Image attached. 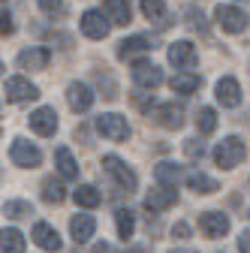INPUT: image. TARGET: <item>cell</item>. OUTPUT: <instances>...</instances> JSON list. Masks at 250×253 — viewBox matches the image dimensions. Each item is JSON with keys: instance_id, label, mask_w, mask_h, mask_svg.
Wrapping results in <instances>:
<instances>
[{"instance_id": "cell-1", "label": "cell", "mask_w": 250, "mask_h": 253, "mask_svg": "<svg viewBox=\"0 0 250 253\" xmlns=\"http://www.w3.org/2000/svg\"><path fill=\"white\" fill-rule=\"evenodd\" d=\"M244 157H247V148H244V142L235 139V136L223 139L220 145L214 148V163L220 166V169H235V166L244 160Z\"/></svg>"}, {"instance_id": "cell-2", "label": "cell", "mask_w": 250, "mask_h": 253, "mask_svg": "<svg viewBox=\"0 0 250 253\" xmlns=\"http://www.w3.org/2000/svg\"><path fill=\"white\" fill-rule=\"evenodd\" d=\"M103 166H106V172L121 184V190H127V193H133V190L139 187V178H136V172L121 160V157H115V154H106L103 157Z\"/></svg>"}, {"instance_id": "cell-3", "label": "cell", "mask_w": 250, "mask_h": 253, "mask_svg": "<svg viewBox=\"0 0 250 253\" xmlns=\"http://www.w3.org/2000/svg\"><path fill=\"white\" fill-rule=\"evenodd\" d=\"M97 130H100L106 139H112V142L130 139V124H127V118H121V115H115V112L97 118Z\"/></svg>"}, {"instance_id": "cell-4", "label": "cell", "mask_w": 250, "mask_h": 253, "mask_svg": "<svg viewBox=\"0 0 250 253\" xmlns=\"http://www.w3.org/2000/svg\"><path fill=\"white\" fill-rule=\"evenodd\" d=\"M133 82L142 87V90H154L163 84V70L157 63H148V60H136L133 63Z\"/></svg>"}, {"instance_id": "cell-5", "label": "cell", "mask_w": 250, "mask_h": 253, "mask_svg": "<svg viewBox=\"0 0 250 253\" xmlns=\"http://www.w3.org/2000/svg\"><path fill=\"white\" fill-rule=\"evenodd\" d=\"M9 157H12V163H15V166H24V169H34V166L42 163L40 148H37V145H30V142H24V139H15V142H12Z\"/></svg>"}, {"instance_id": "cell-6", "label": "cell", "mask_w": 250, "mask_h": 253, "mask_svg": "<svg viewBox=\"0 0 250 253\" xmlns=\"http://www.w3.org/2000/svg\"><path fill=\"white\" fill-rule=\"evenodd\" d=\"M214 18H217V24H220L226 34H241V30L247 27V15L238 6H217Z\"/></svg>"}, {"instance_id": "cell-7", "label": "cell", "mask_w": 250, "mask_h": 253, "mask_svg": "<svg viewBox=\"0 0 250 253\" xmlns=\"http://www.w3.org/2000/svg\"><path fill=\"white\" fill-rule=\"evenodd\" d=\"M30 130L37 136H54L57 130V112L51 106H40L34 115H30Z\"/></svg>"}, {"instance_id": "cell-8", "label": "cell", "mask_w": 250, "mask_h": 253, "mask_svg": "<svg viewBox=\"0 0 250 253\" xmlns=\"http://www.w3.org/2000/svg\"><path fill=\"white\" fill-rule=\"evenodd\" d=\"M6 100L9 103H24V100H37L40 97V90L30 84L27 79H21V76H12V79H6Z\"/></svg>"}, {"instance_id": "cell-9", "label": "cell", "mask_w": 250, "mask_h": 253, "mask_svg": "<svg viewBox=\"0 0 250 253\" xmlns=\"http://www.w3.org/2000/svg\"><path fill=\"white\" fill-rule=\"evenodd\" d=\"M199 229L208 235V238H223L229 232V217L220 214V211H205L199 217Z\"/></svg>"}, {"instance_id": "cell-10", "label": "cell", "mask_w": 250, "mask_h": 253, "mask_svg": "<svg viewBox=\"0 0 250 253\" xmlns=\"http://www.w3.org/2000/svg\"><path fill=\"white\" fill-rule=\"evenodd\" d=\"M82 30L90 40H106L109 37V18L103 12H97V9H87L82 15Z\"/></svg>"}, {"instance_id": "cell-11", "label": "cell", "mask_w": 250, "mask_h": 253, "mask_svg": "<svg viewBox=\"0 0 250 253\" xmlns=\"http://www.w3.org/2000/svg\"><path fill=\"white\" fill-rule=\"evenodd\" d=\"M169 60L175 63V67H181V70H190V67H196V48H193V42H187V40H178V42H172L169 45Z\"/></svg>"}, {"instance_id": "cell-12", "label": "cell", "mask_w": 250, "mask_h": 253, "mask_svg": "<svg viewBox=\"0 0 250 253\" xmlns=\"http://www.w3.org/2000/svg\"><path fill=\"white\" fill-rule=\"evenodd\" d=\"M178 202V190L175 187H160V190H151L145 196V208L154 214V211H166Z\"/></svg>"}, {"instance_id": "cell-13", "label": "cell", "mask_w": 250, "mask_h": 253, "mask_svg": "<svg viewBox=\"0 0 250 253\" xmlns=\"http://www.w3.org/2000/svg\"><path fill=\"white\" fill-rule=\"evenodd\" d=\"M67 103H70V109H73V112H87V109L93 106V93H90V87H87V84L73 82V84L67 87Z\"/></svg>"}, {"instance_id": "cell-14", "label": "cell", "mask_w": 250, "mask_h": 253, "mask_svg": "<svg viewBox=\"0 0 250 253\" xmlns=\"http://www.w3.org/2000/svg\"><path fill=\"white\" fill-rule=\"evenodd\" d=\"M160 121V126H166V130H181V124H184V106L181 103H163L157 109V115H154Z\"/></svg>"}, {"instance_id": "cell-15", "label": "cell", "mask_w": 250, "mask_h": 253, "mask_svg": "<svg viewBox=\"0 0 250 253\" xmlns=\"http://www.w3.org/2000/svg\"><path fill=\"white\" fill-rule=\"evenodd\" d=\"M51 60V51L48 48H27L18 54V67L21 70H45Z\"/></svg>"}, {"instance_id": "cell-16", "label": "cell", "mask_w": 250, "mask_h": 253, "mask_svg": "<svg viewBox=\"0 0 250 253\" xmlns=\"http://www.w3.org/2000/svg\"><path fill=\"white\" fill-rule=\"evenodd\" d=\"M217 100H220L226 109H235L241 103V87H238V82L229 79V76L217 82Z\"/></svg>"}, {"instance_id": "cell-17", "label": "cell", "mask_w": 250, "mask_h": 253, "mask_svg": "<svg viewBox=\"0 0 250 253\" xmlns=\"http://www.w3.org/2000/svg\"><path fill=\"white\" fill-rule=\"evenodd\" d=\"M93 229H97V220H93L90 214H76V217L70 220V232H73L76 244H84V241L93 235Z\"/></svg>"}, {"instance_id": "cell-18", "label": "cell", "mask_w": 250, "mask_h": 253, "mask_svg": "<svg viewBox=\"0 0 250 253\" xmlns=\"http://www.w3.org/2000/svg\"><path fill=\"white\" fill-rule=\"evenodd\" d=\"M34 241L42 247V250H60V235H57V229H51L48 223H37L34 226Z\"/></svg>"}, {"instance_id": "cell-19", "label": "cell", "mask_w": 250, "mask_h": 253, "mask_svg": "<svg viewBox=\"0 0 250 253\" xmlns=\"http://www.w3.org/2000/svg\"><path fill=\"white\" fill-rule=\"evenodd\" d=\"M103 9H106V15H109V21L112 24H130V3L127 0H103Z\"/></svg>"}, {"instance_id": "cell-20", "label": "cell", "mask_w": 250, "mask_h": 253, "mask_svg": "<svg viewBox=\"0 0 250 253\" xmlns=\"http://www.w3.org/2000/svg\"><path fill=\"white\" fill-rule=\"evenodd\" d=\"M148 48H154L148 37H130V40L118 42V57H121V60H127V57H133V54H142V51H148Z\"/></svg>"}, {"instance_id": "cell-21", "label": "cell", "mask_w": 250, "mask_h": 253, "mask_svg": "<svg viewBox=\"0 0 250 253\" xmlns=\"http://www.w3.org/2000/svg\"><path fill=\"white\" fill-rule=\"evenodd\" d=\"M54 163H57V172L64 175L67 181L79 178V163L73 160V154H70L67 148H57V151H54Z\"/></svg>"}, {"instance_id": "cell-22", "label": "cell", "mask_w": 250, "mask_h": 253, "mask_svg": "<svg viewBox=\"0 0 250 253\" xmlns=\"http://www.w3.org/2000/svg\"><path fill=\"white\" fill-rule=\"evenodd\" d=\"M181 166L178 163H157V169H154V178H157L163 187H175L181 181Z\"/></svg>"}, {"instance_id": "cell-23", "label": "cell", "mask_w": 250, "mask_h": 253, "mask_svg": "<svg viewBox=\"0 0 250 253\" xmlns=\"http://www.w3.org/2000/svg\"><path fill=\"white\" fill-rule=\"evenodd\" d=\"M187 184H190V190H196V193H217V190H220V184L208 175H202V172H187Z\"/></svg>"}, {"instance_id": "cell-24", "label": "cell", "mask_w": 250, "mask_h": 253, "mask_svg": "<svg viewBox=\"0 0 250 253\" xmlns=\"http://www.w3.org/2000/svg\"><path fill=\"white\" fill-rule=\"evenodd\" d=\"M73 199H76V205H82V208H97V205H100V190L90 187V184H82L76 193H73Z\"/></svg>"}, {"instance_id": "cell-25", "label": "cell", "mask_w": 250, "mask_h": 253, "mask_svg": "<svg viewBox=\"0 0 250 253\" xmlns=\"http://www.w3.org/2000/svg\"><path fill=\"white\" fill-rule=\"evenodd\" d=\"M169 84H172V90H175V93H193V90L202 84V79H199V76H193V73H178Z\"/></svg>"}, {"instance_id": "cell-26", "label": "cell", "mask_w": 250, "mask_h": 253, "mask_svg": "<svg viewBox=\"0 0 250 253\" xmlns=\"http://www.w3.org/2000/svg\"><path fill=\"white\" fill-rule=\"evenodd\" d=\"M115 220H118V235H121L124 241L133 238V232H136V214L127 211V208H121V211L115 214Z\"/></svg>"}, {"instance_id": "cell-27", "label": "cell", "mask_w": 250, "mask_h": 253, "mask_svg": "<svg viewBox=\"0 0 250 253\" xmlns=\"http://www.w3.org/2000/svg\"><path fill=\"white\" fill-rule=\"evenodd\" d=\"M196 130H199L202 136H211V133L217 130V112H214V109H208V106L199 109V115H196Z\"/></svg>"}, {"instance_id": "cell-28", "label": "cell", "mask_w": 250, "mask_h": 253, "mask_svg": "<svg viewBox=\"0 0 250 253\" xmlns=\"http://www.w3.org/2000/svg\"><path fill=\"white\" fill-rule=\"evenodd\" d=\"M0 238H3V241H0L3 253H24V235L18 229H3Z\"/></svg>"}, {"instance_id": "cell-29", "label": "cell", "mask_w": 250, "mask_h": 253, "mask_svg": "<svg viewBox=\"0 0 250 253\" xmlns=\"http://www.w3.org/2000/svg\"><path fill=\"white\" fill-rule=\"evenodd\" d=\"M42 199L45 202H64L67 199V193H64V184H60V181H54V178H48L45 184H42Z\"/></svg>"}, {"instance_id": "cell-30", "label": "cell", "mask_w": 250, "mask_h": 253, "mask_svg": "<svg viewBox=\"0 0 250 253\" xmlns=\"http://www.w3.org/2000/svg\"><path fill=\"white\" fill-rule=\"evenodd\" d=\"M163 12H166V3H163V0H142V15H145L148 21H160Z\"/></svg>"}, {"instance_id": "cell-31", "label": "cell", "mask_w": 250, "mask_h": 253, "mask_svg": "<svg viewBox=\"0 0 250 253\" xmlns=\"http://www.w3.org/2000/svg\"><path fill=\"white\" fill-rule=\"evenodd\" d=\"M40 3V9L45 12V15H51V18H60L64 15V0H37Z\"/></svg>"}, {"instance_id": "cell-32", "label": "cell", "mask_w": 250, "mask_h": 253, "mask_svg": "<svg viewBox=\"0 0 250 253\" xmlns=\"http://www.w3.org/2000/svg\"><path fill=\"white\" fill-rule=\"evenodd\" d=\"M3 214L6 217H27V214H34V211H30L27 202H6L3 205Z\"/></svg>"}, {"instance_id": "cell-33", "label": "cell", "mask_w": 250, "mask_h": 253, "mask_svg": "<svg viewBox=\"0 0 250 253\" xmlns=\"http://www.w3.org/2000/svg\"><path fill=\"white\" fill-rule=\"evenodd\" d=\"M205 154V145L199 142V139H190V142H187V157H193V160H196V157H202Z\"/></svg>"}, {"instance_id": "cell-34", "label": "cell", "mask_w": 250, "mask_h": 253, "mask_svg": "<svg viewBox=\"0 0 250 253\" xmlns=\"http://www.w3.org/2000/svg\"><path fill=\"white\" fill-rule=\"evenodd\" d=\"M0 30H3V37H9L12 30H15V24H12V15H9V9L3 6V24H0Z\"/></svg>"}, {"instance_id": "cell-35", "label": "cell", "mask_w": 250, "mask_h": 253, "mask_svg": "<svg viewBox=\"0 0 250 253\" xmlns=\"http://www.w3.org/2000/svg\"><path fill=\"white\" fill-rule=\"evenodd\" d=\"M238 250H241V253H250V232H247V229L238 235Z\"/></svg>"}, {"instance_id": "cell-36", "label": "cell", "mask_w": 250, "mask_h": 253, "mask_svg": "<svg viewBox=\"0 0 250 253\" xmlns=\"http://www.w3.org/2000/svg\"><path fill=\"white\" fill-rule=\"evenodd\" d=\"M93 253H118L109 241H100V244H93Z\"/></svg>"}, {"instance_id": "cell-37", "label": "cell", "mask_w": 250, "mask_h": 253, "mask_svg": "<svg viewBox=\"0 0 250 253\" xmlns=\"http://www.w3.org/2000/svg\"><path fill=\"white\" fill-rule=\"evenodd\" d=\"M175 235L178 238H187V235H190V226H187V223H175Z\"/></svg>"}, {"instance_id": "cell-38", "label": "cell", "mask_w": 250, "mask_h": 253, "mask_svg": "<svg viewBox=\"0 0 250 253\" xmlns=\"http://www.w3.org/2000/svg\"><path fill=\"white\" fill-rule=\"evenodd\" d=\"M127 253H145V250H142V247H136V250H127Z\"/></svg>"}]
</instances>
